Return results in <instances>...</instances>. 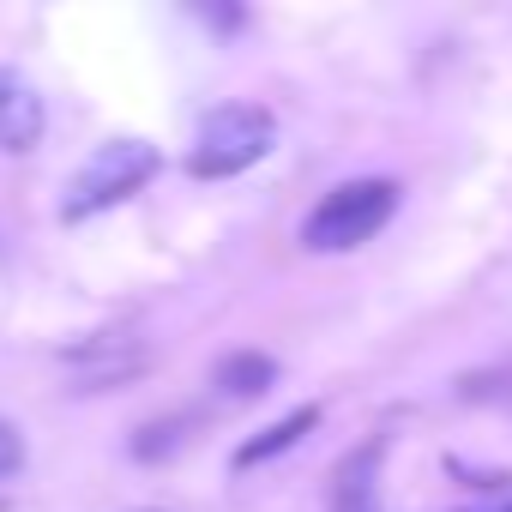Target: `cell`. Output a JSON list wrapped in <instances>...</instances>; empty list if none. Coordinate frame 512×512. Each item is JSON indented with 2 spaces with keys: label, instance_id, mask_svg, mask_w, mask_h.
<instances>
[{
  "label": "cell",
  "instance_id": "1",
  "mask_svg": "<svg viewBox=\"0 0 512 512\" xmlns=\"http://www.w3.org/2000/svg\"><path fill=\"white\" fill-rule=\"evenodd\" d=\"M278 139V121L260 109V103H223L199 121L193 133V151H187V169L199 181H223V175H241L253 169Z\"/></svg>",
  "mask_w": 512,
  "mask_h": 512
},
{
  "label": "cell",
  "instance_id": "2",
  "mask_svg": "<svg viewBox=\"0 0 512 512\" xmlns=\"http://www.w3.org/2000/svg\"><path fill=\"white\" fill-rule=\"evenodd\" d=\"M392 211H398V187H392V181H380V175L344 181V187H332V193L308 211L302 241H308L314 253H344V247H362L374 229H386Z\"/></svg>",
  "mask_w": 512,
  "mask_h": 512
},
{
  "label": "cell",
  "instance_id": "3",
  "mask_svg": "<svg viewBox=\"0 0 512 512\" xmlns=\"http://www.w3.org/2000/svg\"><path fill=\"white\" fill-rule=\"evenodd\" d=\"M157 163H163V157H157L145 139H109V145H97V151H91V163L73 175L61 217H67V223H79V217H97V211L121 205L127 193H139V187L157 175Z\"/></svg>",
  "mask_w": 512,
  "mask_h": 512
},
{
  "label": "cell",
  "instance_id": "4",
  "mask_svg": "<svg viewBox=\"0 0 512 512\" xmlns=\"http://www.w3.org/2000/svg\"><path fill=\"white\" fill-rule=\"evenodd\" d=\"M43 97L31 79H19L13 67H0V151H31L43 139Z\"/></svg>",
  "mask_w": 512,
  "mask_h": 512
},
{
  "label": "cell",
  "instance_id": "5",
  "mask_svg": "<svg viewBox=\"0 0 512 512\" xmlns=\"http://www.w3.org/2000/svg\"><path fill=\"white\" fill-rule=\"evenodd\" d=\"M380 458H386V440H368V446H356V452L332 470V512H374Z\"/></svg>",
  "mask_w": 512,
  "mask_h": 512
},
{
  "label": "cell",
  "instance_id": "6",
  "mask_svg": "<svg viewBox=\"0 0 512 512\" xmlns=\"http://www.w3.org/2000/svg\"><path fill=\"white\" fill-rule=\"evenodd\" d=\"M211 386H217V398L247 404V398H260V392H272V386H278V362H272V356H260V350H235V356H223V362H217Z\"/></svg>",
  "mask_w": 512,
  "mask_h": 512
},
{
  "label": "cell",
  "instance_id": "7",
  "mask_svg": "<svg viewBox=\"0 0 512 512\" xmlns=\"http://www.w3.org/2000/svg\"><path fill=\"white\" fill-rule=\"evenodd\" d=\"M314 422H320V410H314V404H302V410H290L284 422H272V428H266L260 440H247V446L235 452V470H247V464H266V458H278V452H290V446H296V440H302V434H308Z\"/></svg>",
  "mask_w": 512,
  "mask_h": 512
},
{
  "label": "cell",
  "instance_id": "8",
  "mask_svg": "<svg viewBox=\"0 0 512 512\" xmlns=\"http://www.w3.org/2000/svg\"><path fill=\"white\" fill-rule=\"evenodd\" d=\"M181 440H187V416H175V422H151V428H139V440H133V452H139V458H169V452H181Z\"/></svg>",
  "mask_w": 512,
  "mask_h": 512
},
{
  "label": "cell",
  "instance_id": "9",
  "mask_svg": "<svg viewBox=\"0 0 512 512\" xmlns=\"http://www.w3.org/2000/svg\"><path fill=\"white\" fill-rule=\"evenodd\" d=\"M19 464H25V440H19L7 422H0V476H13Z\"/></svg>",
  "mask_w": 512,
  "mask_h": 512
},
{
  "label": "cell",
  "instance_id": "10",
  "mask_svg": "<svg viewBox=\"0 0 512 512\" xmlns=\"http://www.w3.org/2000/svg\"><path fill=\"white\" fill-rule=\"evenodd\" d=\"M0 512H7V500H0Z\"/></svg>",
  "mask_w": 512,
  "mask_h": 512
},
{
  "label": "cell",
  "instance_id": "11",
  "mask_svg": "<svg viewBox=\"0 0 512 512\" xmlns=\"http://www.w3.org/2000/svg\"><path fill=\"white\" fill-rule=\"evenodd\" d=\"M500 512H512V506H500Z\"/></svg>",
  "mask_w": 512,
  "mask_h": 512
}]
</instances>
